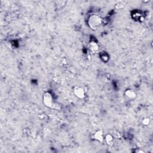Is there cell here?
I'll list each match as a JSON object with an SVG mask.
<instances>
[{"label": "cell", "instance_id": "1", "mask_svg": "<svg viewBox=\"0 0 153 153\" xmlns=\"http://www.w3.org/2000/svg\"><path fill=\"white\" fill-rule=\"evenodd\" d=\"M103 24V19L99 15L93 14L90 15L87 20V25L90 29L98 30Z\"/></svg>", "mask_w": 153, "mask_h": 153}, {"label": "cell", "instance_id": "2", "mask_svg": "<svg viewBox=\"0 0 153 153\" xmlns=\"http://www.w3.org/2000/svg\"><path fill=\"white\" fill-rule=\"evenodd\" d=\"M43 102L46 107L50 108H54L53 97L50 92H46L43 94Z\"/></svg>", "mask_w": 153, "mask_h": 153}, {"label": "cell", "instance_id": "3", "mask_svg": "<svg viewBox=\"0 0 153 153\" xmlns=\"http://www.w3.org/2000/svg\"><path fill=\"white\" fill-rule=\"evenodd\" d=\"M73 94L79 99H83L86 97L84 90L80 86H76L73 88Z\"/></svg>", "mask_w": 153, "mask_h": 153}, {"label": "cell", "instance_id": "4", "mask_svg": "<svg viewBox=\"0 0 153 153\" xmlns=\"http://www.w3.org/2000/svg\"><path fill=\"white\" fill-rule=\"evenodd\" d=\"M93 138L94 140L99 142H104L105 135L102 130H98L96 131L93 134Z\"/></svg>", "mask_w": 153, "mask_h": 153}, {"label": "cell", "instance_id": "5", "mask_svg": "<svg viewBox=\"0 0 153 153\" xmlns=\"http://www.w3.org/2000/svg\"><path fill=\"white\" fill-rule=\"evenodd\" d=\"M125 97L129 100H134L137 97V94L136 92L131 89H128L126 90L124 92Z\"/></svg>", "mask_w": 153, "mask_h": 153}, {"label": "cell", "instance_id": "6", "mask_svg": "<svg viewBox=\"0 0 153 153\" xmlns=\"http://www.w3.org/2000/svg\"><path fill=\"white\" fill-rule=\"evenodd\" d=\"M89 49L92 53H96L99 50V45L95 41H91L89 44Z\"/></svg>", "mask_w": 153, "mask_h": 153}, {"label": "cell", "instance_id": "7", "mask_svg": "<svg viewBox=\"0 0 153 153\" xmlns=\"http://www.w3.org/2000/svg\"><path fill=\"white\" fill-rule=\"evenodd\" d=\"M114 137L110 133H107L106 135H105V138H104V141H105L106 144L109 145L111 146L113 145L114 143Z\"/></svg>", "mask_w": 153, "mask_h": 153}, {"label": "cell", "instance_id": "8", "mask_svg": "<svg viewBox=\"0 0 153 153\" xmlns=\"http://www.w3.org/2000/svg\"><path fill=\"white\" fill-rule=\"evenodd\" d=\"M151 123V120L148 117H145L142 120V124L145 126H148Z\"/></svg>", "mask_w": 153, "mask_h": 153}, {"label": "cell", "instance_id": "9", "mask_svg": "<svg viewBox=\"0 0 153 153\" xmlns=\"http://www.w3.org/2000/svg\"><path fill=\"white\" fill-rule=\"evenodd\" d=\"M101 59H102V60L104 61V62H108V60H109V56H108V55L107 54V53H104V54H102V55H101Z\"/></svg>", "mask_w": 153, "mask_h": 153}]
</instances>
